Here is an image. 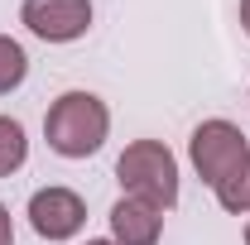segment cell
<instances>
[{
  "label": "cell",
  "mask_w": 250,
  "mask_h": 245,
  "mask_svg": "<svg viewBox=\"0 0 250 245\" xmlns=\"http://www.w3.org/2000/svg\"><path fill=\"white\" fill-rule=\"evenodd\" d=\"M111 135V111L96 92H62L48 116H43V140L62 159H87L106 144Z\"/></svg>",
  "instance_id": "cell-1"
},
{
  "label": "cell",
  "mask_w": 250,
  "mask_h": 245,
  "mask_svg": "<svg viewBox=\"0 0 250 245\" xmlns=\"http://www.w3.org/2000/svg\"><path fill=\"white\" fill-rule=\"evenodd\" d=\"M116 183H121L125 197H140L159 212H168L178 202V159L159 140H135L116 159Z\"/></svg>",
  "instance_id": "cell-2"
},
{
  "label": "cell",
  "mask_w": 250,
  "mask_h": 245,
  "mask_svg": "<svg viewBox=\"0 0 250 245\" xmlns=\"http://www.w3.org/2000/svg\"><path fill=\"white\" fill-rule=\"evenodd\" d=\"M188 159H192L197 178L212 192H221L231 178H241V168L250 159V140H246V130L231 121H202L192 130V140H188Z\"/></svg>",
  "instance_id": "cell-3"
},
{
  "label": "cell",
  "mask_w": 250,
  "mask_h": 245,
  "mask_svg": "<svg viewBox=\"0 0 250 245\" xmlns=\"http://www.w3.org/2000/svg\"><path fill=\"white\" fill-rule=\"evenodd\" d=\"M20 24L43 43H72L92 29V0H24Z\"/></svg>",
  "instance_id": "cell-4"
},
{
  "label": "cell",
  "mask_w": 250,
  "mask_h": 245,
  "mask_svg": "<svg viewBox=\"0 0 250 245\" xmlns=\"http://www.w3.org/2000/svg\"><path fill=\"white\" fill-rule=\"evenodd\" d=\"M29 226H34V236L48 245L72 241L87 226V202L72 187H39L29 197Z\"/></svg>",
  "instance_id": "cell-5"
},
{
  "label": "cell",
  "mask_w": 250,
  "mask_h": 245,
  "mask_svg": "<svg viewBox=\"0 0 250 245\" xmlns=\"http://www.w3.org/2000/svg\"><path fill=\"white\" fill-rule=\"evenodd\" d=\"M159 236H164V212L121 192V202L111 207V241L116 245H159Z\"/></svg>",
  "instance_id": "cell-6"
},
{
  "label": "cell",
  "mask_w": 250,
  "mask_h": 245,
  "mask_svg": "<svg viewBox=\"0 0 250 245\" xmlns=\"http://www.w3.org/2000/svg\"><path fill=\"white\" fill-rule=\"evenodd\" d=\"M29 159V140H24V125L15 116H0V178L20 173Z\"/></svg>",
  "instance_id": "cell-7"
},
{
  "label": "cell",
  "mask_w": 250,
  "mask_h": 245,
  "mask_svg": "<svg viewBox=\"0 0 250 245\" xmlns=\"http://www.w3.org/2000/svg\"><path fill=\"white\" fill-rule=\"evenodd\" d=\"M24 77H29V53L20 48V39L0 34V96H10Z\"/></svg>",
  "instance_id": "cell-8"
},
{
  "label": "cell",
  "mask_w": 250,
  "mask_h": 245,
  "mask_svg": "<svg viewBox=\"0 0 250 245\" xmlns=\"http://www.w3.org/2000/svg\"><path fill=\"white\" fill-rule=\"evenodd\" d=\"M217 202L231 216H250V159H246V168H241V178H231V183L217 192Z\"/></svg>",
  "instance_id": "cell-9"
},
{
  "label": "cell",
  "mask_w": 250,
  "mask_h": 245,
  "mask_svg": "<svg viewBox=\"0 0 250 245\" xmlns=\"http://www.w3.org/2000/svg\"><path fill=\"white\" fill-rule=\"evenodd\" d=\"M0 245H15V221H10V207L0 202Z\"/></svg>",
  "instance_id": "cell-10"
},
{
  "label": "cell",
  "mask_w": 250,
  "mask_h": 245,
  "mask_svg": "<svg viewBox=\"0 0 250 245\" xmlns=\"http://www.w3.org/2000/svg\"><path fill=\"white\" fill-rule=\"evenodd\" d=\"M241 29L250 34V0H241Z\"/></svg>",
  "instance_id": "cell-11"
},
{
  "label": "cell",
  "mask_w": 250,
  "mask_h": 245,
  "mask_svg": "<svg viewBox=\"0 0 250 245\" xmlns=\"http://www.w3.org/2000/svg\"><path fill=\"white\" fill-rule=\"evenodd\" d=\"M246 245H250V216H246Z\"/></svg>",
  "instance_id": "cell-12"
},
{
  "label": "cell",
  "mask_w": 250,
  "mask_h": 245,
  "mask_svg": "<svg viewBox=\"0 0 250 245\" xmlns=\"http://www.w3.org/2000/svg\"><path fill=\"white\" fill-rule=\"evenodd\" d=\"M87 245H116V241H87Z\"/></svg>",
  "instance_id": "cell-13"
}]
</instances>
